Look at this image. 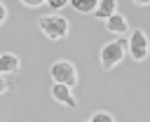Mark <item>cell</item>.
<instances>
[{
	"instance_id": "obj_1",
	"label": "cell",
	"mask_w": 150,
	"mask_h": 122,
	"mask_svg": "<svg viewBox=\"0 0 150 122\" xmlns=\"http://www.w3.org/2000/svg\"><path fill=\"white\" fill-rule=\"evenodd\" d=\"M127 52H129V42H124V40H120V38L105 42V45L101 47V54H98L101 68H103V70H112L115 66L122 63V59L127 56Z\"/></svg>"
},
{
	"instance_id": "obj_2",
	"label": "cell",
	"mask_w": 150,
	"mask_h": 122,
	"mask_svg": "<svg viewBox=\"0 0 150 122\" xmlns=\"http://www.w3.org/2000/svg\"><path fill=\"white\" fill-rule=\"evenodd\" d=\"M38 28L42 30V35H47L49 40H63L70 30V23L66 16L61 14H45L38 19Z\"/></svg>"
},
{
	"instance_id": "obj_3",
	"label": "cell",
	"mask_w": 150,
	"mask_h": 122,
	"mask_svg": "<svg viewBox=\"0 0 150 122\" xmlns=\"http://www.w3.org/2000/svg\"><path fill=\"white\" fill-rule=\"evenodd\" d=\"M49 75L56 84H68V87H75L77 84V68L73 61L68 59H59L49 66Z\"/></svg>"
},
{
	"instance_id": "obj_4",
	"label": "cell",
	"mask_w": 150,
	"mask_h": 122,
	"mask_svg": "<svg viewBox=\"0 0 150 122\" xmlns=\"http://www.w3.org/2000/svg\"><path fill=\"white\" fill-rule=\"evenodd\" d=\"M127 42H129V54H131L134 61H145V59H148V54H150V42H148L145 33H143L141 28H134Z\"/></svg>"
},
{
	"instance_id": "obj_5",
	"label": "cell",
	"mask_w": 150,
	"mask_h": 122,
	"mask_svg": "<svg viewBox=\"0 0 150 122\" xmlns=\"http://www.w3.org/2000/svg\"><path fill=\"white\" fill-rule=\"evenodd\" d=\"M52 99L56 101V103H61V106H66V108H77V99H75V94H73V87H68V84H52Z\"/></svg>"
},
{
	"instance_id": "obj_6",
	"label": "cell",
	"mask_w": 150,
	"mask_h": 122,
	"mask_svg": "<svg viewBox=\"0 0 150 122\" xmlns=\"http://www.w3.org/2000/svg\"><path fill=\"white\" fill-rule=\"evenodd\" d=\"M19 68H21V61H19V56L14 52H2L0 54V75L2 77L19 73Z\"/></svg>"
},
{
	"instance_id": "obj_7",
	"label": "cell",
	"mask_w": 150,
	"mask_h": 122,
	"mask_svg": "<svg viewBox=\"0 0 150 122\" xmlns=\"http://www.w3.org/2000/svg\"><path fill=\"white\" fill-rule=\"evenodd\" d=\"M105 28H108V33H112V35H127V33H129V21H127V16H124L122 12H117V14H112V16L105 21Z\"/></svg>"
},
{
	"instance_id": "obj_8",
	"label": "cell",
	"mask_w": 150,
	"mask_h": 122,
	"mask_svg": "<svg viewBox=\"0 0 150 122\" xmlns=\"http://www.w3.org/2000/svg\"><path fill=\"white\" fill-rule=\"evenodd\" d=\"M117 12H120V9H117V0H101L98 7H96V12H94V16L105 23V21H108L112 14H117Z\"/></svg>"
},
{
	"instance_id": "obj_9",
	"label": "cell",
	"mask_w": 150,
	"mask_h": 122,
	"mask_svg": "<svg viewBox=\"0 0 150 122\" xmlns=\"http://www.w3.org/2000/svg\"><path fill=\"white\" fill-rule=\"evenodd\" d=\"M101 0H70V7L80 14H94Z\"/></svg>"
},
{
	"instance_id": "obj_10",
	"label": "cell",
	"mask_w": 150,
	"mask_h": 122,
	"mask_svg": "<svg viewBox=\"0 0 150 122\" xmlns=\"http://www.w3.org/2000/svg\"><path fill=\"white\" fill-rule=\"evenodd\" d=\"M89 122H115V117H112L108 110H96V113L89 117Z\"/></svg>"
},
{
	"instance_id": "obj_11",
	"label": "cell",
	"mask_w": 150,
	"mask_h": 122,
	"mask_svg": "<svg viewBox=\"0 0 150 122\" xmlns=\"http://www.w3.org/2000/svg\"><path fill=\"white\" fill-rule=\"evenodd\" d=\"M47 5H49L52 9H56V12H59V9H63L66 5H70V0H47Z\"/></svg>"
},
{
	"instance_id": "obj_12",
	"label": "cell",
	"mask_w": 150,
	"mask_h": 122,
	"mask_svg": "<svg viewBox=\"0 0 150 122\" xmlns=\"http://www.w3.org/2000/svg\"><path fill=\"white\" fill-rule=\"evenodd\" d=\"M26 7H40V5H47V0H21Z\"/></svg>"
},
{
	"instance_id": "obj_13",
	"label": "cell",
	"mask_w": 150,
	"mask_h": 122,
	"mask_svg": "<svg viewBox=\"0 0 150 122\" xmlns=\"http://www.w3.org/2000/svg\"><path fill=\"white\" fill-rule=\"evenodd\" d=\"M5 19H7V7H5V2L0 0V26L5 23Z\"/></svg>"
},
{
	"instance_id": "obj_14",
	"label": "cell",
	"mask_w": 150,
	"mask_h": 122,
	"mask_svg": "<svg viewBox=\"0 0 150 122\" xmlns=\"http://www.w3.org/2000/svg\"><path fill=\"white\" fill-rule=\"evenodd\" d=\"M7 89H9V84H7V80H5L2 75H0V94H5Z\"/></svg>"
},
{
	"instance_id": "obj_15",
	"label": "cell",
	"mask_w": 150,
	"mask_h": 122,
	"mask_svg": "<svg viewBox=\"0 0 150 122\" xmlns=\"http://www.w3.org/2000/svg\"><path fill=\"white\" fill-rule=\"evenodd\" d=\"M134 5H138V7H148L150 5V0H131Z\"/></svg>"
},
{
	"instance_id": "obj_16",
	"label": "cell",
	"mask_w": 150,
	"mask_h": 122,
	"mask_svg": "<svg viewBox=\"0 0 150 122\" xmlns=\"http://www.w3.org/2000/svg\"><path fill=\"white\" fill-rule=\"evenodd\" d=\"M84 122H89V120H84Z\"/></svg>"
}]
</instances>
